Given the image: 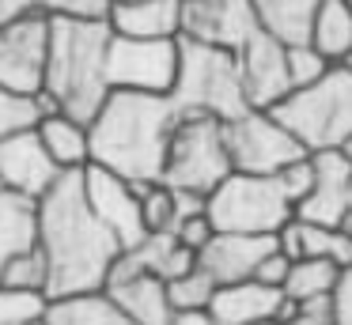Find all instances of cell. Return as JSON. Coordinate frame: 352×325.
I'll list each match as a JSON object with an SVG mask.
<instances>
[{"label":"cell","instance_id":"obj_46","mask_svg":"<svg viewBox=\"0 0 352 325\" xmlns=\"http://www.w3.org/2000/svg\"><path fill=\"white\" fill-rule=\"evenodd\" d=\"M344 65H349V68H352V57H349V60H344Z\"/></svg>","mask_w":352,"mask_h":325},{"label":"cell","instance_id":"obj_1","mask_svg":"<svg viewBox=\"0 0 352 325\" xmlns=\"http://www.w3.org/2000/svg\"><path fill=\"white\" fill-rule=\"evenodd\" d=\"M34 242L50 261L46 299L102 291L122 242L99 223L84 201L80 170H65L46 197L34 201Z\"/></svg>","mask_w":352,"mask_h":325},{"label":"cell","instance_id":"obj_43","mask_svg":"<svg viewBox=\"0 0 352 325\" xmlns=\"http://www.w3.org/2000/svg\"><path fill=\"white\" fill-rule=\"evenodd\" d=\"M341 4H344V8H349V12H352V0H341Z\"/></svg>","mask_w":352,"mask_h":325},{"label":"cell","instance_id":"obj_18","mask_svg":"<svg viewBox=\"0 0 352 325\" xmlns=\"http://www.w3.org/2000/svg\"><path fill=\"white\" fill-rule=\"evenodd\" d=\"M107 23L118 38H178L182 0H122L107 8Z\"/></svg>","mask_w":352,"mask_h":325},{"label":"cell","instance_id":"obj_29","mask_svg":"<svg viewBox=\"0 0 352 325\" xmlns=\"http://www.w3.org/2000/svg\"><path fill=\"white\" fill-rule=\"evenodd\" d=\"M140 201V223H144V234H160L170 231L178 223V204H175V189L167 181H133Z\"/></svg>","mask_w":352,"mask_h":325},{"label":"cell","instance_id":"obj_6","mask_svg":"<svg viewBox=\"0 0 352 325\" xmlns=\"http://www.w3.org/2000/svg\"><path fill=\"white\" fill-rule=\"evenodd\" d=\"M231 174L228 140H223V121L212 113L182 110L170 128L167 159H163V178L170 189H193V193H212Z\"/></svg>","mask_w":352,"mask_h":325},{"label":"cell","instance_id":"obj_23","mask_svg":"<svg viewBox=\"0 0 352 325\" xmlns=\"http://www.w3.org/2000/svg\"><path fill=\"white\" fill-rule=\"evenodd\" d=\"M322 0H250V12L265 34L284 45H299L311 34V19Z\"/></svg>","mask_w":352,"mask_h":325},{"label":"cell","instance_id":"obj_44","mask_svg":"<svg viewBox=\"0 0 352 325\" xmlns=\"http://www.w3.org/2000/svg\"><path fill=\"white\" fill-rule=\"evenodd\" d=\"M258 325H276V322H258Z\"/></svg>","mask_w":352,"mask_h":325},{"label":"cell","instance_id":"obj_4","mask_svg":"<svg viewBox=\"0 0 352 325\" xmlns=\"http://www.w3.org/2000/svg\"><path fill=\"white\" fill-rule=\"evenodd\" d=\"M170 98L178 102V110L212 113L220 121H231L243 110H250L243 95L239 53L193 42V38H178V76Z\"/></svg>","mask_w":352,"mask_h":325},{"label":"cell","instance_id":"obj_45","mask_svg":"<svg viewBox=\"0 0 352 325\" xmlns=\"http://www.w3.org/2000/svg\"><path fill=\"white\" fill-rule=\"evenodd\" d=\"M107 4H122V0H107Z\"/></svg>","mask_w":352,"mask_h":325},{"label":"cell","instance_id":"obj_30","mask_svg":"<svg viewBox=\"0 0 352 325\" xmlns=\"http://www.w3.org/2000/svg\"><path fill=\"white\" fill-rule=\"evenodd\" d=\"M0 287H16V291H42L50 287V261L38 249V242L19 254L8 257V265L0 269Z\"/></svg>","mask_w":352,"mask_h":325},{"label":"cell","instance_id":"obj_10","mask_svg":"<svg viewBox=\"0 0 352 325\" xmlns=\"http://www.w3.org/2000/svg\"><path fill=\"white\" fill-rule=\"evenodd\" d=\"M50 53V12L27 8L0 23V87L19 95H38L46 80Z\"/></svg>","mask_w":352,"mask_h":325},{"label":"cell","instance_id":"obj_13","mask_svg":"<svg viewBox=\"0 0 352 325\" xmlns=\"http://www.w3.org/2000/svg\"><path fill=\"white\" fill-rule=\"evenodd\" d=\"M61 174L65 170L50 159L34 128H23V133H12L0 140V189L4 193L38 201L57 186Z\"/></svg>","mask_w":352,"mask_h":325},{"label":"cell","instance_id":"obj_41","mask_svg":"<svg viewBox=\"0 0 352 325\" xmlns=\"http://www.w3.org/2000/svg\"><path fill=\"white\" fill-rule=\"evenodd\" d=\"M341 151H344V159H349V163H352V136H349V140L341 144Z\"/></svg>","mask_w":352,"mask_h":325},{"label":"cell","instance_id":"obj_9","mask_svg":"<svg viewBox=\"0 0 352 325\" xmlns=\"http://www.w3.org/2000/svg\"><path fill=\"white\" fill-rule=\"evenodd\" d=\"M178 76V38H110L107 83L110 91L170 95Z\"/></svg>","mask_w":352,"mask_h":325},{"label":"cell","instance_id":"obj_16","mask_svg":"<svg viewBox=\"0 0 352 325\" xmlns=\"http://www.w3.org/2000/svg\"><path fill=\"white\" fill-rule=\"evenodd\" d=\"M311 163H314V189L296 208V216L307 219V223L341 227L344 216L352 212V163L344 159L341 148L311 151Z\"/></svg>","mask_w":352,"mask_h":325},{"label":"cell","instance_id":"obj_19","mask_svg":"<svg viewBox=\"0 0 352 325\" xmlns=\"http://www.w3.org/2000/svg\"><path fill=\"white\" fill-rule=\"evenodd\" d=\"M276 249L288 254L292 261L299 257H326L337 269L352 265V234L344 227H322V223H307V219L292 216L288 223L276 231Z\"/></svg>","mask_w":352,"mask_h":325},{"label":"cell","instance_id":"obj_27","mask_svg":"<svg viewBox=\"0 0 352 325\" xmlns=\"http://www.w3.org/2000/svg\"><path fill=\"white\" fill-rule=\"evenodd\" d=\"M337 272L341 269H337L333 261H326V257H299V261H292L288 280H284L280 291L296 302L329 299V291H333V284H337Z\"/></svg>","mask_w":352,"mask_h":325},{"label":"cell","instance_id":"obj_40","mask_svg":"<svg viewBox=\"0 0 352 325\" xmlns=\"http://www.w3.org/2000/svg\"><path fill=\"white\" fill-rule=\"evenodd\" d=\"M27 8H38V0H0V23L19 15V12H27Z\"/></svg>","mask_w":352,"mask_h":325},{"label":"cell","instance_id":"obj_17","mask_svg":"<svg viewBox=\"0 0 352 325\" xmlns=\"http://www.w3.org/2000/svg\"><path fill=\"white\" fill-rule=\"evenodd\" d=\"M276 249V234H235V231H216L205 246L197 249V269L212 280L216 287L254 280V269L261 257Z\"/></svg>","mask_w":352,"mask_h":325},{"label":"cell","instance_id":"obj_24","mask_svg":"<svg viewBox=\"0 0 352 325\" xmlns=\"http://www.w3.org/2000/svg\"><path fill=\"white\" fill-rule=\"evenodd\" d=\"M307 42H311L329 65H344V60L352 57V12L341 0H322L314 19H311Z\"/></svg>","mask_w":352,"mask_h":325},{"label":"cell","instance_id":"obj_39","mask_svg":"<svg viewBox=\"0 0 352 325\" xmlns=\"http://www.w3.org/2000/svg\"><path fill=\"white\" fill-rule=\"evenodd\" d=\"M170 325H223V322L205 306V310H178V314L170 317Z\"/></svg>","mask_w":352,"mask_h":325},{"label":"cell","instance_id":"obj_2","mask_svg":"<svg viewBox=\"0 0 352 325\" xmlns=\"http://www.w3.org/2000/svg\"><path fill=\"white\" fill-rule=\"evenodd\" d=\"M178 113L182 110L170 95L110 91L99 113L87 121L91 163L107 166L129 181H160L167 140Z\"/></svg>","mask_w":352,"mask_h":325},{"label":"cell","instance_id":"obj_25","mask_svg":"<svg viewBox=\"0 0 352 325\" xmlns=\"http://www.w3.org/2000/svg\"><path fill=\"white\" fill-rule=\"evenodd\" d=\"M129 254H133V261H137L140 269H148L152 276H160V280H178V276H186L190 269H197V254L186 249L170 231L144 234Z\"/></svg>","mask_w":352,"mask_h":325},{"label":"cell","instance_id":"obj_33","mask_svg":"<svg viewBox=\"0 0 352 325\" xmlns=\"http://www.w3.org/2000/svg\"><path fill=\"white\" fill-rule=\"evenodd\" d=\"M212 291H216V284L201 269H190L186 276L167 280V299L175 306V314L178 310H205L212 302Z\"/></svg>","mask_w":352,"mask_h":325},{"label":"cell","instance_id":"obj_32","mask_svg":"<svg viewBox=\"0 0 352 325\" xmlns=\"http://www.w3.org/2000/svg\"><path fill=\"white\" fill-rule=\"evenodd\" d=\"M284 60H288V80H292V91H303L311 83H318L322 76L329 72V60L314 49L311 42H299V45H288L284 49Z\"/></svg>","mask_w":352,"mask_h":325},{"label":"cell","instance_id":"obj_35","mask_svg":"<svg viewBox=\"0 0 352 325\" xmlns=\"http://www.w3.org/2000/svg\"><path fill=\"white\" fill-rule=\"evenodd\" d=\"M170 234H175V238L182 242L186 249H193V254H197V249L216 234V227L208 223V216L201 212V216H186V219H178V223L170 227Z\"/></svg>","mask_w":352,"mask_h":325},{"label":"cell","instance_id":"obj_14","mask_svg":"<svg viewBox=\"0 0 352 325\" xmlns=\"http://www.w3.org/2000/svg\"><path fill=\"white\" fill-rule=\"evenodd\" d=\"M258 30L261 27L250 12V0H182V34L178 38L239 53Z\"/></svg>","mask_w":352,"mask_h":325},{"label":"cell","instance_id":"obj_38","mask_svg":"<svg viewBox=\"0 0 352 325\" xmlns=\"http://www.w3.org/2000/svg\"><path fill=\"white\" fill-rule=\"evenodd\" d=\"M284 325H333V310L329 299H311V302H296L292 317Z\"/></svg>","mask_w":352,"mask_h":325},{"label":"cell","instance_id":"obj_12","mask_svg":"<svg viewBox=\"0 0 352 325\" xmlns=\"http://www.w3.org/2000/svg\"><path fill=\"white\" fill-rule=\"evenodd\" d=\"M102 291L129 314L133 325H170V317H175V306L167 299V280L140 269L129 249H122L118 261L110 265Z\"/></svg>","mask_w":352,"mask_h":325},{"label":"cell","instance_id":"obj_37","mask_svg":"<svg viewBox=\"0 0 352 325\" xmlns=\"http://www.w3.org/2000/svg\"><path fill=\"white\" fill-rule=\"evenodd\" d=\"M288 269H292V257H288V254H280V249H273V254H265V257H261V265L254 269V280H258V284H269V287H276V291H280L284 280H288Z\"/></svg>","mask_w":352,"mask_h":325},{"label":"cell","instance_id":"obj_26","mask_svg":"<svg viewBox=\"0 0 352 325\" xmlns=\"http://www.w3.org/2000/svg\"><path fill=\"white\" fill-rule=\"evenodd\" d=\"M27 246H34V201L0 189V269Z\"/></svg>","mask_w":352,"mask_h":325},{"label":"cell","instance_id":"obj_34","mask_svg":"<svg viewBox=\"0 0 352 325\" xmlns=\"http://www.w3.org/2000/svg\"><path fill=\"white\" fill-rule=\"evenodd\" d=\"M273 178H276V186L284 189V197L292 201V208H299V204L311 197V189H314V163H311V151H307L303 159H296V163H288L284 170H276Z\"/></svg>","mask_w":352,"mask_h":325},{"label":"cell","instance_id":"obj_11","mask_svg":"<svg viewBox=\"0 0 352 325\" xmlns=\"http://www.w3.org/2000/svg\"><path fill=\"white\" fill-rule=\"evenodd\" d=\"M80 186H84L87 208L99 216V223L122 242V249H133L144 238V223H140V201L129 178L107 170L99 163H87L80 170Z\"/></svg>","mask_w":352,"mask_h":325},{"label":"cell","instance_id":"obj_8","mask_svg":"<svg viewBox=\"0 0 352 325\" xmlns=\"http://www.w3.org/2000/svg\"><path fill=\"white\" fill-rule=\"evenodd\" d=\"M231 170L239 174H269L284 170L288 163L307 155V148L276 121L273 110H243L239 117L223 121Z\"/></svg>","mask_w":352,"mask_h":325},{"label":"cell","instance_id":"obj_22","mask_svg":"<svg viewBox=\"0 0 352 325\" xmlns=\"http://www.w3.org/2000/svg\"><path fill=\"white\" fill-rule=\"evenodd\" d=\"M42 325H133V322L107 291H84V295L50 299Z\"/></svg>","mask_w":352,"mask_h":325},{"label":"cell","instance_id":"obj_3","mask_svg":"<svg viewBox=\"0 0 352 325\" xmlns=\"http://www.w3.org/2000/svg\"><path fill=\"white\" fill-rule=\"evenodd\" d=\"M107 19L87 15H54L50 12V53H46V80L42 95L61 113L76 121H91L107 102V49H110Z\"/></svg>","mask_w":352,"mask_h":325},{"label":"cell","instance_id":"obj_21","mask_svg":"<svg viewBox=\"0 0 352 325\" xmlns=\"http://www.w3.org/2000/svg\"><path fill=\"white\" fill-rule=\"evenodd\" d=\"M34 133H38L42 148L50 151V159H54L61 170H84L87 163H91V144H87V125L76 117H69V113H46V117L34 125Z\"/></svg>","mask_w":352,"mask_h":325},{"label":"cell","instance_id":"obj_20","mask_svg":"<svg viewBox=\"0 0 352 325\" xmlns=\"http://www.w3.org/2000/svg\"><path fill=\"white\" fill-rule=\"evenodd\" d=\"M284 302V291L258 280H239V284H223L212 291V310L223 325H258V322H276V310Z\"/></svg>","mask_w":352,"mask_h":325},{"label":"cell","instance_id":"obj_42","mask_svg":"<svg viewBox=\"0 0 352 325\" xmlns=\"http://www.w3.org/2000/svg\"><path fill=\"white\" fill-rule=\"evenodd\" d=\"M341 227H344V231L352 234V212H349V216H344V223H341Z\"/></svg>","mask_w":352,"mask_h":325},{"label":"cell","instance_id":"obj_5","mask_svg":"<svg viewBox=\"0 0 352 325\" xmlns=\"http://www.w3.org/2000/svg\"><path fill=\"white\" fill-rule=\"evenodd\" d=\"M273 113L307 151L341 148L352 136V68L333 65L318 83L276 102Z\"/></svg>","mask_w":352,"mask_h":325},{"label":"cell","instance_id":"obj_28","mask_svg":"<svg viewBox=\"0 0 352 325\" xmlns=\"http://www.w3.org/2000/svg\"><path fill=\"white\" fill-rule=\"evenodd\" d=\"M46 113H57V106L42 91L38 95H19V91L0 87V140L12 133H23V128H34Z\"/></svg>","mask_w":352,"mask_h":325},{"label":"cell","instance_id":"obj_36","mask_svg":"<svg viewBox=\"0 0 352 325\" xmlns=\"http://www.w3.org/2000/svg\"><path fill=\"white\" fill-rule=\"evenodd\" d=\"M329 310H333V325H352V265L337 272V284L329 291Z\"/></svg>","mask_w":352,"mask_h":325},{"label":"cell","instance_id":"obj_31","mask_svg":"<svg viewBox=\"0 0 352 325\" xmlns=\"http://www.w3.org/2000/svg\"><path fill=\"white\" fill-rule=\"evenodd\" d=\"M50 299L42 291H16L0 287V325H42Z\"/></svg>","mask_w":352,"mask_h":325},{"label":"cell","instance_id":"obj_7","mask_svg":"<svg viewBox=\"0 0 352 325\" xmlns=\"http://www.w3.org/2000/svg\"><path fill=\"white\" fill-rule=\"evenodd\" d=\"M205 216L216 231H235V234H276L292 216V201L276 178L269 174H239L231 170L220 186L208 193Z\"/></svg>","mask_w":352,"mask_h":325},{"label":"cell","instance_id":"obj_15","mask_svg":"<svg viewBox=\"0 0 352 325\" xmlns=\"http://www.w3.org/2000/svg\"><path fill=\"white\" fill-rule=\"evenodd\" d=\"M288 45L276 42L273 34L258 30L250 42L239 49V68H243V95L250 110H273L276 102L292 95L288 80V60H284Z\"/></svg>","mask_w":352,"mask_h":325}]
</instances>
